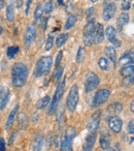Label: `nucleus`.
<instances>
[{"mask_svg": "<svg viewBox=\"0 0 134 151\" xmlns=\"http://www.w3.org/2000/svg\"><path fill=\"white\" fill-rule=\"evenodd\" d=\"M120 73H121L122 77H127V76H131L134 75V65H126V66L122 67V69L120 70Z\"/></svg>", "mask_w": 134, "mask_h": 151, "instance_id": "bb28decb", "label": "nucleus"}, {"mask_svg": "<svg viewBox=\"0 0 134 151\" xmlns=\"http://www.w3.org/2000/svg\"><path fill=\"white\" fill-rule=\"evenodd\" d=\"M119 64L121 66L134 64V50H130L122 55L119 59Z\"/></svg>", "mask_w": 134, "mask_h": 151, "instance_id": "2eb2a0df", "label": "nucleus"}, {"mask_svg": "<svg viewBox=\"0 0 134 151\" xmlns=\"http://www.w3.org/2000/svg\"><path fill=\"white\" fill-rule=\"evenodd\" d=\"M17 122L18 126H19L20 129L24 130L27 128L28 124H29V119H28V116L26 113H20L17 115Z\"/></svg>", "mask_w": 134, "mask_h": 151, "instance_id": "6ab92c4d", "label": "nucleus"}, {"mask_svg": "<svg viewBox=\"0 0 134 151\" xmlns=\"http://www.w3.org/2000/svg\"><path fill=\"white\" fill-rule=\"evenodd\" d=\"M122 111H123V105L119 101H115L107 106L106 110H105L106 118L110 117V116H118L120 113H122Z\"/></svg>", "mask_w": 134, "mask_h": 151, "instance_id": "9b49d317", "label": "nucleus"}, {"mask_svg": "<svg viewBox=\"0 0 134 151\" xmlns=\"http://www.w3.org/2000/svg\"><path fill=\"white\" fill-rule=\"evenodd\" d=\"M53 45H54V37L52 35H50L46 42V51H50L53 48Z\"/></svg>", "mask_w": 134, "mask_h": 151, "instance_id": "c9c22d12", "label": "nucleus"}, {"mask_svg": "<svg viewBox=\"0 0 134 151\" xmlns=\"http://www.w3.org/2000/svg\"><path fill=\"white\" fill-rule=\"evenodd\" d=\"M103 40H104V28L101 23H97L94 29V44H101Z\"/></svg>", "mask_w": 134, "mask_h": 151, "instance_id": "dca6fc26", "label": "nucleus"}, {"mask_svg": "<svg viewBox=\"0 0 134 151\" xmlns=\"http://www.w3.org/2000/svg\"><path fill=\"white\" fill-rule=\"evenodd\" d=\"M20 51V48L18 46H11V47H9L6 50V55L9 59H14L15 58L16 55L19 53Z\"/></svg>", "mask_w": 134, "mask_h": 151, "instance_id": "c85d7f7f", "label": "nucleus"}, {"mask_svg": "<svg viewBox=\"0 0 134 151\" xmlns=\"http://www.w3.org/2000/svg\"><path fill=\"white\" fill-rule=\"evenodd\" d=\"M43 136L42 134H39V136H37L35 139H34L33 143H32V149H33V151H40L42 148V146H43Z\"/></svg>", "mask_w": 134, "mask_h": 151, "instance_id": "4be33fe9", "label": "nucleus"}, {"mask_svg": "<svg viewBox=\"0 0 134 151\" xmlns=\"http://www.w3.org/2000/svg\"><path fill=\"white\" fill-rule=\"evenodd\" d=\"M123 1H126V0H123Z\"/></svg>", "mask_w": 134, "mask_h": 151, "instance_id": "5fc2aeb1", "label": "nucleus"}, {"mask_svg": "<svg viewBox=\"0 0 134 151\" xmlns=\"http://www.w3.org/2000/svg\"><path fill=\"white\" fill-rule=\"evenodd\" d=\"M6 20L9 23H13L15 20V9H14V2L11 0L6 6Z\"/></svg>", "mask_w": 134, "mask_h": 151, "instance_id": "b1692460", "label": "nucleus"}, {"mask_svg": "<svg viewBox=\"0 0 134 151\" xmlns=\"http://www.w3.org/2000/svg\"><path fill=\"white\" fill-rule=\"evenodd\" d=\"M99 145L101 149L107 150L110 146V136H109L108 130L106 128H102L100 132V138H99Z\"/></svg>", "mask_w": 134, "mask_h": 151, "instance_id": "f8f14e48", "label": "nucleus"}, {"mask_svg": "<svg viewBox=\"0 0 134 151\" xmlns=\"http://www.w3.org/2000/svg\"><path fill=\"white\" fill-rule=\"evenodd\" d=\"M133 84H134V75L124 77L123 82H122V86L125 87V88H129V87H131Z\"/></svg>", "mask_w": 134, "mask_h": 151, "instance_id": "c756f323", "label": "nucleus"}, {"mask_svg": "<svg viewBox=\"0 0 134 151\" xmlns=\"http://www.w3.org/2000/svg\"><path fill=\"white\" fill-rule=\"evenodd\" d=\"M42 14H43V7L41 6V4L38 3L35 7V11H34V19L38 20L42 17Z\"/></svg>", "mask_w": 134, "mask_h": 151, "instance_id": "72a5a7b5", "label": "nucleus"}, {"mask_svg": "<svg viewBox=\"0 0 134 151\" xmlns=\"http://www.w3.org/2000/svg\"><path fill=\"white\" fill-rule=\"evenodd\" d=\"M5 4V0H0V9H2L4 7Z\"/></svg>", "mask_w": 134, "mask_h": 151, "instance_id": "de8ad7c7", "label": "nucleus"}, {"mask_svg": "<svg viewBox=\"0 0 134 151\" xmlns=\"http://www.w3.org/2000/svg\"><path fill=\"white\" fill-rule=\"evenodd\" d=\"M9 99H11V91H9V88L4 87L2 93L0 95V111H3L6 108Z\"/></svg>", "mask_w": 134, "mask_h": 151, "instance_id": "f3484780", "label": "nucleus"}, {"mask_svg": "<svg viewBox=\"0 0 134 151\" xmlns=\"http://www.w3.org/2000/svg\"><path fill=\"white\" fill-rule=\"evenodd\" d=\"M90 1H91V2H93V3H96L98 0H90Z\"/></svg>", "mask_w": 134, "mask_h": 151, "instance_id": "3c124183", "label": "nucleus"}, {"mask_svg": "<svg viewBox=\"0 0 134 151\" xmlns=\"http://www.w3.org/2000/svg\"><path fill=\"white\" fill-rule=\"evenodd\" d=\"M28 80V68L24 63L17 62L11 67V83L17 88H22Z\"/></svg>", "mask_w": 134, "mask_h": 151, "instance_id": "f257e3e1", "label": "nucleus"}, {"mask_svg": "<svg viewBox=\"0 0 134 151\" xmlns=\"http://www.w3.org/2000/svg\"><path fill=\"white\" fill-rule=\"evenodd\" d=\"M3 89H4V86H0V95H1V93H2Z\"/></svg>", "mask_w": 134, "mask_h": 151, "instance_id": "09e8293b", "label": "nucleus"}, {"mask_svg": "<svg viewBox=\"0 0 134 151\" xmlns=\"http://www.w3.org/2000/svg\"><path fill=\"white\" fill-rule=\"evenodd\" d=\"M94 29L95 20H89L85 25L84 31H83V42L86 47H91L94 44Z\"/></svg>", "mask_w": 134, "mask_h": 151, "instance_id": "20e7f679", "label": "nucleus"}, {"mask_svg": "<svg viewBox=\"0 0 134 151\" xmlns=\"http://www.w3.org/2000/svg\"><path fill=\"white\" fill-rule=\"evenodd\" d=\"M93 12H94V7H90V9H88V11H87V17L90 18V16L93 14Z\"/></svg>", "mask_w": 134, "mask_h": 151, "instance_id": "c03bdc74", "label": "nucleus"}, {"mask_svg": "<svg viewBox=\"0 0 134 151\" xmlns=\"http://www.w3.org/2000/svg\"><path fill=\"white\" fill-rule=\"evenodd\" d=\"M101 115H102V112L99 109L97 111H95L90 116V118L88 120V123H87V128H88V130L90 132H97V130L99 129L100 121H101Z\"/></svg>", "mask_w": 134, "mask_h": 151, "instance_id": "0eeeda50", "label": "nucleus"}, {"mask_svg": "<svg viewBox=\"0 0 134 151\" xmlns=\"http://www.w3.org/2000/svg\"><path fill=\"white\" fill-rule=\"evenodd\" d=\"M58 2L60 5H64V2H63V0H58Z\"/></svg>", "mask_w": 134, "mask_h": 151, "instance_id": "8fccbe9b", "label": "nucleus"}, {"mask_svg": "<svg viewBox=\"0 0 134 151\" xmlns=\"http://www.w3.org/2000/svg\"><path fill=\"white\" fill-rule=\"evenodd\" d=\"M84 56H85V49L83 47H80L78 50V53H76V63H81L83 60H84Z\"/></svg>", "mask_w": 134, "mask_h": 151, "instance_id": "f704fd0d", "label": "nucleus"}, {"mask_svg": "<svg viewBox=\"0 0 134 151\" xmlns=\"http://www.w3.org/2000/svg\"><path fill=\"white\" fill-rule=\"evenodd\" d=\"M16 136H17V134H16V132H13L11 134V139L9 140V145H11L14 143V141H15L16 139Z\"/></svg>", "mask_w": 134, "mask_h": 151, "instance_id": "37998d69", "label": "nucleus"}, {"mask_svg": "<svg viewBox=\"0 0 134 151\" xmlns=\"http://www.w3.org/2000/svg\"><path fill=\"white\" fill-rule=\"evenodd\" d=\"M16 1H17V2H16V4H17L18 9L22 7V5H23V0H16Z\"/></svg>", "mask_w": 134, "mask_h": 151, "instance_id": "a18cd8bd", "label": "nucleus"}, {"mask_svg": "<svg viewBox=\"0 0 134 151\" xmlns=\"http://www.w3.org/2000/svg\"><path fill=\"white\" fill-rule=\"evenodd\" d=\"M76 23V18L74 16H69V18L66 20V23H65L64 29L65 30H69L71 29L72 27L74 26V24Z\"/></svg>", "mask_w": 134, "mask_h": 151, "instance_id": "2f4dec72", "label": "nucleus"}, {"mask_svg": "<svg viewBox=\"0 0 134 151\" xmlns=\"http://www.w3.org/2000/svg\"><path fill=\"white\" fill-rule=\"evenodd\" d=\"M65 83H66V79H62L60 83L58 84L57 86V89H56V92H55L54 95H56V97L58 99V101H60L61 99L63 96V93H64V88H65Z\"/></svg>", "mask_w": 134, "mask_h": 151, "instance_id": "393cba45", "label": "nucleus"}, {"mask_svg": "<svg viewBox=\"0 0 134 151\" xmlns=\"http://www.w3.org/2000/svg\"><path fill=\"white\" fill-rule=\"evenodd\" d=\"M105 120L107 121V124H108L109 129L111 130L115 134H120L123 128V121L120 117L118 116H110V117L105 118Z\"/></svg>", "mask_w": 134, "mask_h": 151, "instance_id": "6e6552de", "label": "nucleus"}, {"mask_svg": "<svg viewBox=\"0 0 134 151\" xmlns=\"http://www.w3.org/2000/svg\"><path fill=\"white\" fill-rule=\"evenodd\" d=\"M100 84V79L99 77L93 71H88L86 73V78H85V91L86 92H92L93 90L97 88Z\"/></svg>", "mask_w": 134, "mask_h": 151, "instance_id": "39448f33", "label": "nucleus"}, {"mask_svg": "<svg viewBox=\"0 0 134 151\" xmlns=\"http://www.w3.org/2000/svg\"><path fill=\"white\" fill-rule=\"evenodd\" d=\"M98 66L101 70L106 71L109 69V61L108 59H106L105 57H101L100 59L98 60Z\"/></svg>", "mask_w": 134, "mask_h": 151, "instance_id": "cd10ccee", "label": "nucleus"}, {"mask_svg": "<svg viewBox=\"0 0 134 151\" xmlns=\"http://www.w3.org/2000/svg\"><path fill=\"white\" fill-rule=\"evenodd\" d=\"M130 111L134 114V99L131 101V103H130Z\"/></svg>", "mask_w": 134, "mask_h": 151, "instance_id": "49530a36", "label": "nucleus"}, {"mask_svg": "<svg viewBox=\"0 0 134 151\" xmlns=\"http://www.w3.org/2000/svg\"><path fill=\"white\" fill-rule=\"evenodd\" d=\"M128 132L131 134H134V121L133 120L129 121V123H128Z\"/></svg>", "mask_w": 134, "mask_h": 151, "instance_id": "ea45409f", "label": "nucleus"}, {"mask_svg": "<svg viewBox=\"0 0 134 151\" xmlns=\"http://www.w3.org/2000/svg\"><path fill=\"white\" fill-rule=\"evenodd\" d=\"M128 22H129V15H128L127 13H125V12H123V13H122L117 19L118 29L121 31V30L123 29V27L128 23Z\"/></svg>", "mask_w": 134, "mask_h": 151, "instance_id": "412c9836", "label": "nucleus"}, {"mask_svg": "<svg viewBox=\"0 0 134 151\" xmlns=\"http://www.w3.org/2000/svg\"><path fill=\"white\" fill-rule=\"evenodd\" d=\"M53 65V58L51 56H43L37 61L34 68V77L39 78L50 73Z\"/></svg>", "mask_w": 134, "mask_h": 151, "instance_id": "f03ea898", "label": "nucleus"}, {"mask_svg": "<svg viewBox=\"0 0 134 151\" xmlns=\"http://www.w3.org/2000/svg\"><path fill=\"white\" fill-rule=\"evenodd\" d=\"M104 54H105V56L108 58V60L113 62V66L115 67V65H117V52H115V49L110 46L105 47Z\"/></svg>", "mask_w": 134, "mask_h": 151, "instance_id": "aec40b11", "label": "nucleus"}, {"mask_svg": "<svg viewBox=\"0 0 134 151\" xmlns=\"http://www.w3.org/2000/svg\"><path fill=\"white\" fill-rule=\"evenodd\" d=\"M68 37H69V35H68L67 33H61V34H59V35L57 36L56 40H55V44H56L57 48H61V47L64 46L65 42H66L67 40H68Z\"/></svg>", "mask_w": 134, "mask_h": 151, "instance_id": "a878e982", "label": "nucleus"}, {"mask_svg": "<svg viewBox=\"0 0 134 151\" xmlns=\"http://www.w3.org/2000/svg\"><path fill=\"white\" fill-rule=\"evenodd\" d=\"M51 103V97L48 95L41 97L40 99H38L36 103V109L37 110H44Z\"/></svg>", "mask_w": 134, "mask_h": 151, "instance_id": "5701e85b", "label": "nucleus"}, {"mask_svg": "<svg viewBox=\"0 0 134 151\" xmlns=\"http://www.w3.org/2000/svg\"><path fill=\"white\" fill-rule=\"evenodd\" d=\"M115 1H118V0H115Z\"/></svg>", "mask_w": 134, "mask_h": 151, "instance_id": "6e6d98bb", "label": "nucleus"}, {"mask_svg": "<svg viewBox=\"0 0 134 151\" xmlns=\"http://www.w3.org/2000/svg\"><path fill=\"white\" fill-rule=\"evenodd\" d=\"M19 108H20L19 105H16L15 107H14V109L11 111V113H9V117H7V119H6V122H5V128H6V129H9V128H11V126H13L14 122H15V120H16V117H17V115H18Z\"/></svg>", "mask_w": 134, "mask_h": 151, "instance_id": "a211bd4d", "label": "nucleus"}, {"mask_svg": "<svg viewBox=\"0 0 134 151\" xmlns=\"http://www.w3.org/2000/svg\"><path fill=\"white\" fill-rule=\"evenodd\" d=\"M106 151H115V150H113V149H111V148H108Z\"/></svg>", "mask_w": 134, "mask_h": 151, "instance_id": "603ef678", "label": "nucleus"}, {"mask_svg": "<svg viewBox=\"0 0 134 151\" xmlns=\"http://www.w3.org/2000/svg\"><path fill=\"white\" fill-rule=\"evenodd\" d=\"M32 0H27V4H26V11H25V15L28 16L29 15V9H30V5H31Z\"/></svg>", "mask_w": 134, "mask_h": 151, "instance_id": "79ce46f5", "label": "nucleus"}, {"mask_svg": "<svg viewBox=\"0 0 134 151\" xmlns=\"http://www.w3.org/2000/svg\"><path fill=\"white\" fill-rule=\"evenodd\" d=\"M63 73H64V66H59V67H56V70H55V73H54V79L56 81V83L59 82L61 78H62L63 76Z\"/></svg>", "mask_w": 134, "mask_h": 151, "instance_id": "473e14b6", "label": "nucleus"}, {"mask_svg": "<svg viewBox=\"0 0 134 151\" xmlns=\"http://www.w3.org/2000/svg\"><path fill=\"white\" fill-rule=\"evenodd\" d=\"M62 58H63V52L62 51H59L58 54L56 56V61H55V66L56 67H59L61 64V61H62Z\"/></svg>", "mask_w": 134, "mask_h": 151, "instance_id": "e433bc0d", "label": "nucleus"}, {"mask_svg": "<svg viewBox=\"0 0 134 151\" xmlns=\"http://www.w3.org/2000/svg\"><path fill=\"white\" fill-rule=\"evenodd\" d=\"M78 101H80V94H78V87L76 84L72 85L69 89V92L67 94L66 99V108L70 113H73L76 110Z\"/></svg>", "mask_w": 134, "mask_h": 151, "instance_id": "7ed1b4c3", "label": "nucleus"}, {"mask_svg": "<svg viewBox=\"0 0 134 151\" xmlns=\"http://www.w3.org/2000/svg\"><path fill=\"white\" fill-rule=\"evenodd\" d=\"M36 36V29L34 25H29L26 29V32L24 34V44L26 47H30L33 44Z\"/></svg>", "mask_w": 134, "mask_h": 151, "instance_id": "9d476101", "label": "nucleus"}, {"mask_svg": "<svg viewBox=\"0 0 134 151\" xmlns=\"http://www.w3.org/2000/svg\"><path fill=\"white\" fill-rule=\"evenodd\" d=\"M115 12H117V5L115 3H108L107 5H105L104 9L102 12V18L104 21H109L111 20L115 15Z\"/></svg>", "mask_w": 134, "mask_h": 151, "instance_id": "ddd939ff", "label": "nucleus"}, {"mask_svg": "<svg viewBox=\"0 0 134 151\" xmlns=\"http://www.w3.org/2000/svg\"><path fill=\"white\" fill-rule=\"evenodd\" d=\"M0 151H6V143L3 138H0Z\"/></svg>", "mask_w": 134, "mask_h": 151, "instance_id": "a19ab883", "label": "nucleus"}, {"mask_svg": "<svg viewBox=\"0 0 134 151\" xmlns=\"http://www.w3.org/2000/svg\"><path fill=\"white\" fill-rule=\"evenodd\" d=\"M130 7H131V4H130V2H128V1H123V3H122L121 5V9L123 12H127L130 9Z\"/></svg>", "mask_w": 134, "mask_h": 151, "instance_id": "58836bf2", "label": "nucleus"}, {"mask_svg": "<svg viewBox=\"0 0 134 151\" xmlns=\"http://www.w3.org/2000/svg\"><path fill=\"white\" fill-rule=\"evenodd\" d=\"M48 18H40V28L42 30H46V26H48Z\"/></svg>", "mask_w": 134, "mask_h": 151, "instance_id": "4c0bfd02", "label": "nucleus"}, {"mask_svg": "<svg viewBox=\"0 0 134 151\" xmlns=\"http://www.w3.org/2000/svg\"><path fill=\"white\" fill-rule=\"evenodd\" d=\"M110 97V90L106 88L99 89L96 93H95L94 97L92 101V107L98 108L100 106H102L103 104H105Z\"/></svg>", "mask_w": 134, "mask_h": 151, "instance_id": "423d86ee", "label": "nucleus"}, {"mask_svg": "<svg viewBox=\"0 0 134 151\" xmlns=\"http://www.w3.org/2000/svg\"><path fill=\"white\" fill-rule=\"evenodd\" d=\"M97 132H90L85 139L84 145H83V151H92L94 148L95 142H96Z\"/></svg>", "mask_w": 134, "mask_h": 151, "instance_id": "4468645a", "label": "nucleus"}, {"mask_svg": "<svg viewBox=\"0 0 134 151\" xmlns=\"http://www.w3.org/2000/svg\"><path fill=\"white\" fill-rule=\"evenodd\" d=\"M104 34L107 37V40H108V42H110L113 47H115V48H120V47H121V40L118 38L115 29L113 27V26L111 25L107 26V27L105 28Z\"/></svg>", "mask_w": 134, "mask_h": 151, "instance_id": "1a4fd4ad", "label": "nucleus"}, {"mask_svg": "<svg viewBox=\"0 0 134 151\" xmlns=\"http://www.w3.org/2000/svg\"><path fill=\"white\" fill-rule=\"evenodd\" d=\"M132 7H133V9H134V3H133V4H132Z\"/></svg>", "mask_w": 134, "mask_h": 151, "instance_id": "864d4df0", "label": "nucleus"}, {"mask_svg": "<svg viewBox=\"0 0 134 151\" xmlns=\"http://www.w3.org/2000/svg\"><path fill=\"white\" fill-rule=\"evenodd\" d=\"M53 7H54V3L53 0H43V13L48 15L52 13Z\"/></svg>", "mask_w": 134, "mask_h": 151, "instance_id": "7c9ffc66", "label": "nucleus"}]
</instances>
